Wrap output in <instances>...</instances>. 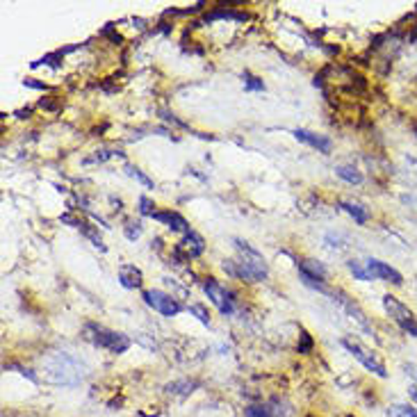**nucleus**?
Segmentation results:
<instances>
[{"mask_svg":"<svg viewBox=\"0 0 417 417\" xmlns=\"http://www.w3.org/2000/svg\"><path fill=\"white\" fill-rule=\"evenodd\" d=\"M215 18H230V21H244L247 18V14H237V12H223V9H219V12H212L206 16V21H215Z\"/></svg>","mask_w":417,"mask_h":417,"instance_id":"nucleus-23","label":"nucleus"},{"mask_svg":"<svg viewBox=\"0 0 417 417\" xmlns=\"http://www.w3.org/2000/svg\"><path fill=\"white\" fill-rule=\"evenodd\" d=\"M365 267H368V271L372 274L374 281H385V283H392V286H404V276L399 269H394L392 264L383 262L379 258H370L368 262H365Z\"/></svg>","mask_w":417,"mask_h":417,"instance_id":"nucleus-7","label":"nucleus"},{"mask_svg":"<svg viewBox=\"0 0 417 417\" xmlns=\"http://www.w3.org/2000/svg\"><path fill=\"white\" fill-rule=\"evenodd\" d=\"M347 269L353 274V278H356V281H363V283L374 281V278H372V274L368 271V267H365V264H363V262H358V260H349V262H347Z\"/></svg>","mask_w":417,"mask_h":417,"instance_id":"nucleus-18","label":"nucleus"},{"mask_svg":"<svg viewBox=\"0 0 417 417\" xmlns=\"http://www.w3.org/2000/svg\"><path fill=\"white\" fill-rule=\"evenodd\" d=\"M23 85H25V87H35V89H46V85H42V83H33V78L23 80Z\"/></svg>","mask_w":417,"mask_h":417,"instance_id":"nucleus-31","label":"nucleus"},{"mask_svg":"<svg viewBox=\"0 0 417 417\" xmlns=\"http://www.w3.org/2000/svg\"><path fill=\"white\" fill-rule=\"evenodd\" d=\"M312 347H315L312 335L303 331V333H301V342H299V347H297V349H299V353H310V351H312Z\"/></svg>","mask_w":417,"mask_h":417,"instance_id":"nucleus-26","label":"nucleus"},{"mask_svg":"<svg viewBox=\"0 0 417 417\" xmlns=\"http://www.w3.org/2000/svg\"><path fill=\"white\" fill-rule=\"evenodd\" d=\"M299 271H306V274H310V276L319 278V281L327 278V267H324V264L317 262V260H303L299 264Z\"/></svg>","mask_w":417,"mask_h":417,"instance_id":"nucleus-17","label":"nucleus"},{"mask_svg":"<svg viewBox=\"0 0 417 417\" xmlns=\"http://www.w3.org/2000/svg\"><path fill=\"white\" fill-rule=\"evenodd\" d=\"M203 290H206L208 299L215 303L221 315H233L235 312V299L228 290H223L215 278H206L203 281Z\"/></svg>","mask_w":417,"mask_h":417,"instance_id":"nucleus-6","label":"nucleus"},{"mask_svg":"<svg viewBox=\"0 0 417 417\" xmlns=\"http://www.w3.org/2000/svg\"><path fill=\"white\" fill-rule=\"evenodd\" d=\"M294 137H297L299 141H303V144H308L310 148H315L317 153H331L333 151V141L329 137H324V135H317V132H310V130H303V128H297L292 132Z\"/></svg>","mask_w":417,"mask_h":417,"instance_id":"nucleus-10","label":"nucleus"},{"mask_svg":"<svg viewBox=\"0 0 417 417\" xmlns=\"http://www.w3.org/2000/svg\"><path fill=\"white\" fill-rule=\"evenodd\" d=\"M244 417H271L267 404H251L244 409Z\"/></svg>","mask_w":417,"mask_h":417,"instance_id":"nucleus-22","label":"nucleus"},{"mask_svg":"<svg viewBox=\"0 0 417 417\" xmlns=\"http://www.w3.org/2000/svg\"><path fill=\"white\" fill-rule=\"evenodd\" d=\"M192 388H194V383L192 381H174V383H169L167 385V392H171V394H189L192 392Z\"/></svg>","mask_w":417,"mask_h":417,"instance_id":"nucleus-21","label":"nucleus"},{"mask_svg":"<svg viewBox=\"0 0 417 417\" xmlns=\"http://www.w3.org/2000/svg\"><path fill=\"white\" fill-rule=\"evenodd\" d=\"M85 333H87V340L89 342H94L96 347L107 349L112 353H124L130 347V340L126 338V335L114 333V331H107L103 327H96V324H87Z\"/></svg>","mask_w":417,"mask_h":417,"instance_id":"nucleus-4","label":"nucleus"},{"mask_svg":"<svg viewBox=\"0 0 417 417\" xmlns=\"http://www.w3.org/2000/svg\"><path fill=\"white\" fill-rule=\"evenodd\" d=\"M347 417H353V415H347Z\"/></svg>","mask_w":417,"mask_h":417,"instance_id":"nucleus-32","label":"nucleus"},{"mask_svg":"<svg viewBox=\"0 0 417 417\" xmlns=\"http://www.w3.org/2000/svg\"><path fill=\"white\" fill-rule=\"evenodd\" d=\"M235 247L240 251V260H226L223 262V271L247 283H258L267 278V262H264L260 253L242 240H235Z\"/></svg>","mask_w":417,"mask_h":417,"instance_id":"nucleus-1","label":"nucleus"},{"mask_svg":"<svg viewBox=\"0 0 417 417\" xmlns=\"http://www.w3.org/2000/svg\"><path fill=\"white\" fill-rule=\"evenodd\" d=\"M342 210L347 212V215H351V217H353V221L358 223V226H365V223L370 221V212L365 210L363 206H358V203L344 201V203H342Z\"/></svg>","mask_w":417,"mask_h":417,"instance_id":"nucleus-14","label":"nucleus"},{"mask_svg":"<svg viewBox=\"0 0 417 417\" xmlns=\"http://www.w3.org/2000/svg\"><path fill=\"white\" fill-rule=\"evenodd\" d=\"M383 308L397 322V327H399V329H404L406 324H411L417 317V315L409 306H406V303H401L399 299H397L394 294H385V297H383Z\"/></svg>","mask_w":417,"mask_h":417,"instance_id":"nucleus-8","label":"nucleus"},{"mask_svg":"<svg viewBox=\"0 0 417 417\" xmlns=\"http://www.w3.org/2000/svg\"><path fill=\"white\" fill-rule=\"evenodd\" d=\"M342 347L347 349V351L353 356V358L358 360L368 372H372L374 376H379V379H388V370H385V363H383L374 351L365 349L358 340H353V338H342Z\"/></svg>","mask_w":417,"mask_h":417,"instance_id":"nucleus-3","label":"nucleus"},{"mask_svg":"<svg viewBox=\"0 0 417 417\" xmlns=\"http://www.w3.org/2000/svg\"><path fill=\"white\" fill-rule=\"evenodd\" d=\"M299 278L303 281V286H308V288H312V290L324 292V294L329 292V290H327V286H324V281H319V278L310 276V274H306V271H299Z\"/></svg>","mask_w":417,"mask_h":417,"instance_id":"nucleus-20","label":"nucleus"},{"mask_svg":"<svg viewBox=\"0 0 417 417\" xmlns=\"http://www.w3.org/2000/svg\"><path fill=\"white\" fill-rule=\"evenodd\" d=\"M244 87H247L249 91H264V83L260 78H256V76H251L249 71L244 74Z\"/></svg>","mask_w":417,"mask_h":417,"instance_id":"nucleus-25","label":"nucleus"},{"mask_svg":"<svg viewBox=\"0 0 417 417\" xmlns=\"http://www.w3.org/2000/svg\"><path fill=\"white\" fill-rule=\"evenodd\" d=\"M409 399L413 401V406H415V409H417V383L409 385Z\"/></svg>","mask_w":417,"mask_h":417,"instance_id":"nucleus-30","label":"nucleus"},{"mask_svg":"<svg viewBox=\"0 0 417 417\" xmlns=\"http://www.w3.org/2000/svg\"><path fill=\"white\" fill-rule=\"evenodd\" d=\"M192 315H196V319L203 324V327H210V312L203 308V306H199V303H192V306L187 308Z\"/></svg>","mask_w":417,"mask_h":417,"instance_id":"nucleus-24","label":"nucleus"},{"mask_svg":"<svg viewBox=\"0 0 417 417\" xmlns=\"http://www.w3.org/2000/svg\"><path fill=\"white\" fill-rule=\"evenodd\" d=\"M44 379L55 385H78L85 379V368L80 365L74 356L69 353H55L44 363Z\"/></svg>","mask_w":417,"mask_h":417,"instance_id":"nucleus-2","label":"nucleus"},{"mask_svg":"<svg viewBox=\"0 0 417 417\" xmlns=\"http://www.w3.org/2000/svg\"><path fill=\"white\" fill-rule=\"evenodd\" d=\"M335 174H338L344 182H349V185H360V182H363V174L356 167H351V165L335 167Z\"/></svg>","mask_w":417,"mask_h":417,"instance_id":"nucleus-15","label":"nucleus"},{"mask_svg":"<svg viewBox=\"0 0 417 417\" xmlns=\"http://www.w3.org/2000/svg\"><path fill=\"white\" fill-rule=\"evenodd\" d=\"M124 171H126V174L130 176V178H135V180H139L141 182V185H144L146 189H155V182L153 180H151L148 176H144V174H141V171L135 167V165H124Z\"/></svg>","mask_w":417,"mask_h":417,"instance_id":"nucleus-19","label":"nucleus"},{"mask_svg":"<svg viewBox=\"0 0 417 417\" xmlns=\"http://www.w3.org/2000/svg\"><path fill=\"white\" fill-rule=\"evenodd\" d=\"M141 297H144L146 306L158 310L162 317H176L178 312H182V306L178 303V299H174L171 294L162 292V290H146Z\"/></svg>","mask_w":417,"mask_h":417,"instance_id":"nucleus-5","label":"nucleus"},{"mask_svg":"<svg viewBox=\"0 0 417 417\" xmlns=\"http://www.w3.org/2000/svg\"><path fill=\"white\" fill-rule=\"evenodd\" d=\"M124 233H126L128 240H137V237L141 235V223H139V221H137V223H128Z\"/></svg>","mask_w":417,"mask_h":417,"instance_id":"nucleus-28","label":"nucleus"},{"mask_svg":"<svg viewBox=\"0 0 417 417\" xmlns=\"http://www.w3.org/2000/svg\"><path fill=\"white\" fill-rule=\"evenodd\" d=\"M153 219L160 221V223H165L167 228L176 230V233H185V235L192 230L189 223H187V219L182 217V215H178V212H174V210H160V212H153Z\"/></svg>","mask_w":417,"mask_h":417,"instance_id":"nucleus-11","label":"nucleus"},{"mask_svg":"<svg viewBox=\"0 0 417 417\" xmlns=\"http://www.w3.org/2000/svg\"><path fill=\"white\" fill-rule=\"evenodd\" d=\"M180 251H185V256L187 258H196V256H201L203 251H206V242H203V237L199 235V233H194V230H189L187 235H185V240L180 242V247H178Z\"/></svg>","mask_w":417,"mask_h":417,"instance_id":"nucleus-13","label":"nucleus"},{"mask_svg":"<svg viewBox=\"0 0 417 417\" xmlns=\"http://www.w3.org/2000/svg\"><path fill=\"white\" fill-rule=\"evenodd\" d=\"M385 417H417V409L413 404H392L385 409Z\"/></svg>","mask_w":417,"mask_h":417,"instance_id":"nucleus-16","label":"nucleus"},{"mask_svg":"<svg viewBox=\"0 0 417 417\" xmlns=\"http://www.w3.org/2000/svg\"><path fill=\"white\" fill-rule=\"evenodd\" d=\"M404 372L409 374L411 379L417 383V365H415V363H406V365H404Z\"/></svg>","mask_w":417,"mask_h":417,"instance_id":"nucleus-29","label":"nucleus"},{"mask_svg":"<svg viewBox=\"0 0 417 417\" xmlns=\"http://www.w3.org/2000/svg\"><path fill=\"white\" fill-rule=\"evenodd\" d=\"M333 297H335V301H338V303H340V306H342L344 310H347V312L351 315V317H353L356 322L360 324V329H363V331H368L370 335H374V329H372V324L368 322V315L363 312V308L358 306V303H356L353 299H349L347 294H344V292H340V290H335V292H333Z\"/></svg>","mask_w":417,"mask_h":417,"instance_id":"nucleus-9","label":"nucleus"},{"mask_svg":"<svg viewBox=\"0 0 417 417\" xmlns=\"http://www.w3.org/2000/svg\"><path fill=\"white\" fill-rule=\"evenodd\" d=\"M155 206H153V201H151L148 196H141L139 199V212H141V215H148V217H153V210Z\"/></svg>","mask_w":417,"mask_h":417,"instance_id":"nucleus-27","label":"nucleus"},{"mask_svg":"<svg viewBox=\"0 0 417 417\" xmlns=\"http://www.w3.org/2000/svg\"><path fill=\"white\" fill-rule=\"evenodd\" d=\"M119 281H121V286L128 290H139L141 283H144V274H141V269L135 267V264H121Z\"/></svg>","mask_w":417,"mask_h":417,"instance_id":"nucleus-12","label":"nucleus"}]
</instances>
